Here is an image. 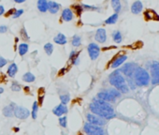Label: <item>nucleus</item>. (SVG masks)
Returning <instances> with one entry per match:
<instances>
[{"mask_svg":"<svg viewBox=\"0 0 159 135\" xmlns=\"http://www.w3.org/2000/svg\"><path fill=\"white\" fill-rule=\"evenodd\" d=\"M90 110L94 114H96L104 119H111L115 116L113 107L109 102L99 99H94L93 102L90 104Z\"/></svg>","mask_w":159,"mask_h":135,"instance_id":"obj_1","label":"nucleus"},{"mask_svg":"<svg viewBox=\"0 0 159 135\" xmlns=\"http://www.w3.org/2000/svg\"><path fill=\"white\" fill-rule=\"evenodd\" d=\"M109 81L111 86L115 87L121 93L126 94L129 92V87H128L126 82V79L121 74L120 70H115L112 73H110V75L109 77Z\"/></svg>","mask_w":159,"mask_h":135,"instance_id":"obj_2","label":"nucleus"},{"mask_svg":"<svg viewBox=\"0 0 159 135\" xmlns=\"http://www.w3.org/2000/svg\"><path fill=\"white\" fill-rule=\"evenodd\" d=\"M134 82L138 86H147L150 84L151 77L146 70L141 67H137L134 72Z\"/></svg>","mask_w":159,"mask_h":135,"instance_id":"obj_3","label":"nucleus"},{"mask_svg":"<svg viewBox=\"0 0 159 135\" xmlns=\"http://www.w3.org/2000/svg\"><path fill=\"white\" fill-rule=\"evenodd\" d=\"M83 130L87 135H104V130L102 128L96 126V125H92L88 122L84 124Z\"/></svg>","mask_w":159,"mask_h":135,"instance_id":"obj_4","label":"nucleus"},{"mask_svg":"<svg viewBox=\"0 0 159 135\" xmlns=\"http://www.w3.org/2000/svg\"><path fill=\"white\" fill-rule=\"evenodd\" d=\"M86 118H87L88 123H90L92 125H96V126H98V127L104 126V125L106 124V119H104V118L96 116V114H88Z\"/></svg>","mask_w":159,"mask_h":135,"instance_id":"obj_5","label":"nucleus"},{"mask_svg":"<svg viewBox=\"0 0 159 135\" xmlns=\"http://www.w3.org/2000/svg\"><path fill=\"white\" fill-rule=\"evenodd\" d=\"M13 114L19 119H26L30 116V111L23 106H16L13 111Z\"/></svg>","mask_w":159,"mask_h":135,"instance_id":"obj_6","label":"nucleus"},{"mask_svg":"<svg viewBox=\"0 0 159 135\" xmlns=\"http://www.w3.org/2000/svg\"><path fill=\"white\" fill-rule=\"evenodd\" d=\"M151 75H152V84H159V62L154 61L151 66Z\"/></svg>","mask_w":159,"mask_h":135,"instance_id":"obj_7","label":"nucleus"},{"mask_svg":"<svg viewBox=\"0 0 159 135\" xmlns=\"http://www.w3.org/2000/svg\"><path fill=\"white\" fill-rule=\"evenodd\" d=\"M136 69H137L136 64H134V63H126V64H124V66H123V68L120 70V72H123L124 75L127 77V78L130 79L131 77H133L135 70H136Z\"/></svg>","mask_w":159,"mask_h":135,"instance_id":"obj_8","label":"nucleus"},{"mask_svg":"<svg viewBox=\"0 0 159 135\" xmlns=\"http://www.w3.org/2000/svg\"><path fill=\"white\" fill-rule=\"evenodd\" d=\"M88 53H89L90 58L92 60H96L97 57L99 56V53H100V48L99 46L96 44V43H90L88 45Z\"/></svg>","mask_w":159,"mask_h":135,"instance_id":"obj_9","label":"nucleus"},{"mask_svg":"<svg viewBox=\"0 0 159 135\" xmlns=\"http://www.w3.org/2000/svg\"><path fill=\"white\" fill-rule=\"evenodd\" d=\"M94 39L99 43H104L107 40V32L104 28H98L96 30Z\"/></svg>","mask_w":159,"mask_h":135,"instance_id":"obj_10","label":"nucleus"},{"mask_svg":"<svg viewBox=\"0 0 159 135\" xmlns=\"http://www.w3.org/2000/svg\"><path fill=\"white\" fill-rule=\"evenodd\" d=\"M53 114H55L56 116H62L63 114H65L67 113V107L65 105V104H59L57 105L55 108H53Z\"/></svg>","mask_w":159,"mask_h":135,"instance_id":"obj_11","label":"nucleus"},{"mask_svg":"<svg viewBox=\"0 0 159 135\" xmlns=\"http://www.w3.org/2000/svg\"><path fill=\"white\" fill-rule=\"evenodd\" d=\"M142 9H143L142 3H141V1H140V0H137V1H135L131 6V12L133 13V14H138V13L141 12Z\"/></svg>","mask_w":159,"mask_h":135,"instance_id":"obj_12","label":"nucleus"},{"mask_svg":"<svg viewBox=\"0 0 159 135\" xmlns=\"http://www.w3.org/2000/svg\"><path fill=\"white\" fill-rule=\"evenodd\" d=\"M97 99H99L101 100H104V101H107V102L115 100L110 95V93L108 92V90H104V91L99 92L98 94H97Z\"/></svg>","mask_w":159,"mask_h":135,"instance_id":"obj_13","label":"nucleus"},{"mask_svg":"<svg viewBox=\"0 0 159 135\" xmlns=\"http://www.w3.org/2000/svg\"><path fill=\"white\" fill-rule=\"evenodd\" d=\"M15 107H16V105L13 102L11 104V105L5 106L4 108H3V111H2L3 114H4L6 117H11V116H14V114H13V111H14V108Z\"/></svg>","mask_w":159,"mask_h":135,"instance_id":"obj_14","label":"nucleus"},{"mask_svg":"<svg viewBox=\"0 0 159 135\" xmlns=\"http://www.w3.org/2000/svg\"><path fill=\"white\" fill-rule=\"evenodd\" d=\"M74 14L70 9H65L62 12V19L65 22H70L73 19Z\"/></svg>","mask_w":159,"mask_h":135,"instance_id":"obj_15","label":"nucleus"},{"mask_svg":"<svg viewBox=\"0 0 159 135\" xmlns=\"http://www.w3.org/2000/svg\"><path fill=\"white\" fill-rule=\"evenodd\" d=\"M126 59H127L126 55H120V56L116 57V58L112 61V63H111V68H112V69H116V68L121 66Z\"/></svg>","mask_w":159,"mask_h":135,"instance_id":"obj_16","label":"nucleus"},{"mask_svg":"<svg viewBox=\"0 0 159 135\" xmlns=\"http://www.w3.org/2000/svg\"><path fill=\"white\" fill-rule=\"evenodd\" d=\"M59 9H60V5L58 3H56L55 1L48 2V11L52 13V14H55V13L58 12Z\"/></svg>","mask_w":159,"mask_h":135,"instance_id":"obj_17","label":"nucleus"},{"mask_svg":"<svg viewBox=\"0 0 159 135\" xmlns=\"http://www.w3.org/2000/svg\"><path fill=\"white\" fill-rule=\"evenodd\" d=\"M37 6H38V9L40 12L48 11V1L47 0H38Z\"/></svg>","mask_w":159,"mask_h":135,"instance_id":"obj_18","label":"nucleus"},{"mask_svg":"<svg viewBox=\"0 0 159 135\" xmlns=\"http://www.w3.org/2000/svg\"><path fill=\"white\" fill-rule=\"evenodd\" d=\"M53 40H55V43H57V44H59V45H65L66 43L67 42V39L66 38V36L62 33L57 34V36L53 39Z\"/></svg>","mask_w":159,"mask_h":135,"instance_id":"obj_19","label":"nucleus"},{"mask_svg":"<svg viewBox=\"0 0 159 135\" xmlns=\"http://www.w3.org/2000/svg\"><path fill=\"white\" fill-rule=\"evenodd\" d=\"M8 75L9 77H11V78H13L15 75H16V73L18 72V66L16 65L15 63H11V65L9 66L8 68Z\"/></svg>","mask_w":159,"mask_h":135,"instance_id":"obj_20","label":"nucleus"},{"mask_svg":"<svg viewBox=\"0 0 159 135\" xmlns=\"http://www.w3.org/2000/svg\"><path fill=\"white\" fill-rule=\"evenodd\" d=\"M111 7H112L113 11H115V13H118L121 11L122 9V4L120 0H111Z\"/></svg>","mask_w":159,"mask_h":135,"instance_id":"obj_21","label":"nucleus"},{"mask_svg":"<svg viewBox=\"0 0 159 135\" xmlns=\"http://www.w3.org/2000/svg\"><path fill=\"white\" fill-rule=\"evenodd\" d=\"M23 80L25 81V82H26V83H32V82H34V81L36 80V77L31 72H26L25 74H23Z\"/></svg>","mask_w":159,"mask_h":135,"instance_id":"obj_22","label":"nucleus"},{"mask_svg":"<svg viewBox=\"0 0 159 135\" xmlns=\"http://www.w3.org/2000/svg\"><path fill=\"white\" fill-rule=\"evenodd\" d=\"M28 44L27 43H22L19 45V53L21 55H25L26 53L28 52Z\"/></svg>","mask_w":159,"mask_h":135,"instance_id":"obj_23","label":"nucleus"},{"mask_svg":"<svg viewBox=\"0 0 159 135\" xmlns=\"http://www.w3.org/2000/svg\"><path fill=\"white\" fill-rule=\"evenodd\" d=\"M117 20H118V13H114V14L110 16L105 21V23H107V25H113V23H115L117 22Z\"/></svg>","mask_w":159,"mask_h":135,"instance_id":"obj_24","label":"nucleus"},{"mask_svg":"<svg viewBox=\"0 0 159 135\" xmlns=\"http://www.w3.org/2000/svg\"><path fill=\"white\" fill-rule=\"evenodd\" d=\"M38 112H39V105H38V102L35 101V102L33 103V107H32V111H31V116L33 117V119H37Z\"/></svg>","mask_w":159,"mask_h":135,"instance_id":"obj_25","label":"nucleus"},{"mask_svg":"<svg viewBox=\"0 0 159 135\" xmlns=\"http://www.w3.org/2000/svg\"><path fill=\"white\" fill-rule=\"evenodd\" d=\"M108 92L110 93V95L113 98L114 100L118 99V98L121 97V92L118 91L116 88H111V89H108Z\"/></svg>","mask_w":159,"mask_h":135,"instance_id":"obj_26","label":"nucleus"},{"mask_svg":"<svg viewBox=\"0 0 159 135\" xmlns=\"http://www.w3.org/2000/svg\"><path fill=\"white\" fill-rule=\"evenodd\" d=\"M112 38L113 40L115 41L116 43H121L122 40H123V38H122V34L120 31H115L112 34Z\"/></svg>","mask_w":159,"mask_h":135,"instance_id":"obj_27","label":"nucleus"},{"mask_svg":"<svg viewBox=\"0 0 159 135\" xmlns=\"http://www.w3.org/2000/svg\"><path fill=\"white\" fill-rule=\"evenodd\" d=\"M53 45L52 44V43H46L45 45H44V51L46 52V53L48 55H51L53 52Z\"/></svg>","mask_w":159,"mask_h":135,"instance_id":"obj_28","label":"nucleus"},{"mask_svg":"<svg viewBox=\"0 0 159 135\" xmlns=\"http://www.w3.org/2000/svg\"><path fill=\"white\" fill-rule=\"evenodd\" d=\"M71 42H72V45L74 47H79L80 45V43H82V39H80V37H79V36H74Z\"/></svg>","mask_w":159,"mask_h":135,"instance_id":"obj_29","label":"nucleus"},{"mask_svg":"<svg viewBox=\"0 0 159 135\" xmlns=\"http://www.w3.org/2000/svg\"><path fill=\"white\" fill-rule=\"evenodd\" d=\"M144 15H145V17H146L147 20H150V19H154L155 20V16H157L156 13L154 12V11H145Z\"/></svg>","mask_w":159,"mask_h":135,"instance_id":"obj_30","label":"nucleus"},{"mask_svg":"<svg viewBox=\"0 0 159 135\" xmlns=\"http://www.w3.org/2000/svg\"><path fill=\"white\" fill-rule=\"evenodd\" d=\"M59 124L62 128H67V117L66 116H60L59 118Z\"/></svg>","mask_w":159,"mask_h":135,"instance_id":"obj_31","label":"nucleus"},{"mask_svg":"<svg viewBox=\"0 0 159 135\" xmlns=\"http://www.w3.org/2000/svg\"><path fill=\"white\" fill-rule=\"evenodd\" d=\"M69 95H61L60 96V100H61V103L62 104H67L69 101Z\"/></svg>","mask_w":159,"mask_h":135,"instance_id":"obj_32","label":"nucleus"},{"mask_svg":"<svg viewBox=\"0 0 159 135\" xmlns=\"http://www.w3.org/2000/svg\"><path fill=\"white\" fill-rule=\"evenodd\" d=\"M21 89H22L21 86H20L17 82H13L11 84V90L12 91H17V92H18V91H21Z\"/></svg>","mask_w":159,"mask_h":135,"instance_id":"obj_33","label":"nucleus"},{"mask_svg":"<svg viewBox=\"0 0 159 135\" xmlns=\"http://www.w3.org/2000/svg\"><path fill=\"white\" fill-rule=\"evenodd\" d=\"M82 9H86V11H98L99 9L97 7L89 6V5H82Z\"/></svg>","mask_w":159,"mask_h":135,"instance_id":"obj_34","label":"nucleus"},{"mask_svg":"<svg viewBox=\"0 0 159 135\" xmlns=\"http://www.w3.org/2000/svg\"><path fill=\"white\" fill-rule=\"evenodd\" d=\"M73 8H74V11H75L76 14H77L78 16H80V14H82V11H83L82 7L76 5V6H73Z\"/></svg>","mask_w":159,"mask_h":135,"instance_id":"obj_35","label":"nucleus"},{"mask_svg":"<svg viewBox=\"0 0 159 135\" xmlns=\"http://www.w3.org/2000/svg\"><path fill=\"white\" fill-rule=\"evenodd\" d=\"M23 13V9H16L14 14L12 15L13 18H19L20 16H21L22 14Z\"/></svg>","mask_w":159,"mask_h":135,"instance_id":"obj_36","label":"nucleus"},{"mask_svg":"<svg viewBox=\"0 0 159 135\" xmlns=\"http://www.w3.org/2000/svg\"><path fill=\"white\" fill-rule=\"evenodd\" d=\"M7 63H8V60L5 59L4 57L0 56V68H3L4 66H6Z\"/></svg>","mask_w":159,"mask_h":135,"instance_id":"obj_37","label":"nucleus"},{"mask_svg":"<svg viewBox=\"0 0 159 135\" xmlns=\"http://www.w3.org/2000/svg\"><path fill=\"white\" fill-rule=\"evenodd\" d=\"M21 35H22V37L23 38V36H25V39H28L29 38H28V35L27 34H26V31H25V28H23L22 29V31H21Z\"/></svg>","mask_w":159,"mask_h":135,"instance_id":"obj_38","label":"nucleus"},{"mask_svg":"<svg viewBox=\"0 0 159 135\" xmlns=\"http://www.w3.org/2000/svg\"><path fill=\"white\" fill-rule=\"evenodd\" d=\"M7 30H8V27L6 25H1L0 26V33H6Z\"/></svg>","mask_w":159,"mask_h":135,"instance_id":"obj_39","label":"nucleus"},{"mask_svg":"<svg viewBox=\"0 0 159 135\" xmlns=\"http://www.w3.org/2000/svg\"><path fill=\"white\" fill-rule=\"evenodd\" d=\"M16 9H11V11H9L8 12L6 13V16H9V15H13L14 14V12H15Z\"/></svg>","mask_w":159,"mask_h":135,"instance_id":"obj_40","label":"nucleus"},{"mask_svg":"<svg viewBox=\"0 0 159 135\" xmlns=\"http://www.w3.org/2000/svg\"><path fill=\"white\" fill-rule=\"evenodd\" d=\"M79 56H77V57H75V58H73L72 59V63L74 64V65H78V64H79Z\"/></svg>","mask_w":159,"mask_h":135,"instance_id":"obj_41","label":"nucleus"},{"mask_svg":"<svg viewBox=\"0 0 159 135\" xmlns=\"http://www.w3.org/2000/svg\"><path fill=\"white\" fill-rule=\"evenodd\" d=\"M4 12H5V8L2 5H0V16L4 14Z\"/></svg>","mask_w":159,"mask_h":135,"instance_id":"obj_42","label":"nucleus"},{"mask_svg":"<svg viewBox=\"0 0 159 135\" xmlns=\"http://www.w3.org/2000/svg\"><path fill=\"white\" fill-rule=\"evenodd\" d=\"M14 2L16 3H19V4H21V3H23V2H25L26 0H13Z\"/></svg>","mask_w":159,"mask_h":135,"instance_id":"obj_43","label":"nucleus"},{"mask_svg":"<svg viewBox=\"0 0 159 135\" xmlns=\"http://www.w3.org/2000/svg\"><path fill=\"white\" fill-rule=\"evenodd\" d=\"M3 92H4V89H3L2 87H0V95H1Z\"/></svg>","mask_w":159,"mask_h":135,"instance_id":"obj_44","label":"nucleus"}]
</instances>
